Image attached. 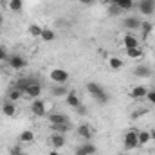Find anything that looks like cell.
Masks as SVG:
<instances>
[{"instance_id":"1","label":"cell","mask_w":155,"mask_h":155,"mask_svg":"<svg viewBox=\"0 0 155 155\" xmlns=\"http://www.w3.org/2000/svg\"><path fill=\"white\" fill-rule=\"evenodd\" d=\"M87 90H88V94L97 101V103H101V105H107L108 101H110V96H108V92L99 85V83H94V81H90V83H87Z\"/></svg>"},{"instance_id":"2","label":"cell","mask_w":155,"mask_h":155,"mask_svg":"<svg viewBox=\"0 0 155 155\" xmlns=\"http://www.w3.org/2000/svg\"><path fill=\"white\" fill-rule=\"evenodd\" d=\"M137 130H128L123 137V144H124V150H137L139 148V139H137Z\"/></svg>"},{"instance_id":"3","label":"cell","mask_w":155,"mask_h":155,"mask_svg":"<svg viewBox=\"0 0 155 155\" xmlns=\"http://www.w3.org/2000/svg\"><path fill=\"white\" fill-rule=\"evenodd\" d=\"M49 79L54 81L56 85H65L69 81V72L65 69H52L49 72Z\"/></svg>"},{"instance_id":"4","label":"cell","mask_w":155,"mask_h":155,"mask_svg":"<svg viewBox=\"0 0 155 155\" xmlns=\"http://www.w3.org/2000/svg\"><path fill=\"white\" fill-rule=\"evenodd\" d=\"M5 63H7L13 71H22V69L27 67V60H25L24 56H20V54H13V56H9Z\"/></svg>"},{"instance_id":"5","label":"cell","mask_w":155,"mask_h":155,"mask_svg":"<svg viewBox=\"0 0 155 155\" xmlns=\"http://www.w3.org/2000/svg\"><path fill=\"white\" fill-rule=\"evenodd\" d=\"M137 7L144 16H152L155 13V0H139Z\"/></svg>"},{"instance_id":"6","label":"cell","mask_w":155,"mask_h":155,"mask_svg":"<svg viewBox=\"0 0 155 155\" xmlns=\"http://www.w3.org/2000/svg\"><path fill=\"white\" fill-rule=\"evenodd\" d=\"M31 112L36 117H43L47 114V103L41 101V99H33V103H31Z\"/></svg>"},{"instance_id":"7","label":"cell","mask_w":155,"mask_h":155,"mask_svg":"<svg viewBox=\"0 0 155 155\" xmlns=\"http://www.w3.org/2000/svg\"><path fill=\"white\" fill-rule=\"evenodd\" d=\"M24 96H27V97H31V99H38L40 96H41V85H40L38 81H33V83L24 90Z\"/></svg>"},{"instance_id":"8","label":"cell","mask_w":155,"mask_h":155,"mask_svg":"<svg viewBox=\"0 0 155 155\" xmlns=\"http://www.w3.org/2000/svg\"><path fill=\"white\" fill-rule=\"evenodd\" d=\"M141 22H143V20H139V18H135V16H126V18L123 20V25H124L126 29H130V31H137V29H141Z\"/></svg>"},{"instance_id":"9","label":"cell","mask_w":155,"mask_h":155,"mask_svg":"<svg viewBox=\"0 0 155 155\" xmlns=\"http://www.w3.org/2000/svg\"><path fill=\"white\" fill-rule=\"evenodd\" d=\"M65 143H67V139H65V135H63V134H52V135H51V146H52L54 150L63 148V146H65Z\"/></svg>"},{"instance_id":"10","label":"cell","mask_w":155,"mask_h":155,"mask_svg":"<svg viewBox=\"0 0 155 155\" xmlns=\"http://www.w3.org/2000/svg\"><path fill=\"white\" fill-rule=\"evenodd\" d=\"M123 45H124V49H135V47H139V40L135 35L128 33L123 36Z\"/></svg>"},{"instance_id":"11","label":"cell","mask_w":155,"mask_h":155,"mask_svg":"<svg viewBox=\"0 0 155 155\" xmlns=\"http://www.w3.org/2000/svg\"><path fill=\"white\" fill-rule=\"evenodd\" d=\"M92 128H90V124H87V123H83V124H79L78 126V135L79 137H83L85 141H90L92 139Z\"/></svg>"},{"instance_id":"12","label":"cell","mask_w":155,"mask_h":155,"mask_svg":"<svg viewBox=\"0 0 155 155\" xmlns=\"http://www.w3.org/2000/svg\"><path fill=\"white\" fill-rule=\"evenodd\" d=\"M2 112H4V116H7V117L15 116V114H16V105H15V101L7 99L5 103H2Z\"/></svg>"},{"instance_id":"13","label":"cell","mask_w":155,"mask_h":155,"mask_svg":"<svg viewBox=\"0 0 155 155\" xmlns=\"http://www.w3.org/2000/svg\"><path fill=\"white\" fill-rule=\"evenodd\" d=\"M146 94H148V88H146V87H143V85H137V87H134V88H132V92H130V96H132L134 99L146 97Z\"/></svg>"},{"instance_id":"14","label":"cell","mask_w":155,"mask_h":155,"mask_svg":"<svg viewBox=\"0 0 155 155\" xmlns=\"http://www.w3.org/2000/svg\"><path fill=\"white\" fill-rule=\"evenodd\" d=\"M22 96H24V90H22V88H18L16 85H15V87H11V88L7 90V99H11V101H15V103H16Z\"/></svg>"},{"instance_id":"15","label":"cell","mask_w":155,"mask_h":155,"mask_svg":"<svg viewBox=\"0 0 155 155\" xmlns=\"http://www.w3.org/2000/svg\"><path fill=\"white\" fill-rule=\"evenodd\" d=\"M49 123L51 124H63V123H71V119L65 114H51L49 116Z\"/></svg>"},{"instance_id":"16","label":"cell","mask_w":155,"mask_h":155,"mask_svg":"<svg viewBox=\"0 0 155 155\" xmlns=\"http://www.w3.org/2000/svg\"><path fill=\"white\" fill-rule=\"evenodd\" d=\"M51 128H52V132L54 134H67V132H71L72 130V124L71 123H63V124H51Z\"/></svg>"},{"instance_id":"17","label":"cell","mask_w":155,"mask_h":155,"mask_svg":"<svg viewBox=\"0 0 155 155\" xmlns=\"http://www.w3.org/2000/svg\"><path fill=\"white\" fill-rule=\"evenodd\" d=\"M134 74H135V78H150L152 71H150V67H146V65H137V67L134 69Z\"/></svg>"},{"instance_id":"18","label":"cell","mask_w":155,"mask_h":155,"mask_svg":"<svg viewBox=\"0 0 155 155\" xmlns=\"http://www.w3.org/2000/svg\"><path fill=\"white\" fill-rule=\"evenodd\" d=\"M65 101H67V105H69V107H72V108H76V107H79V105H81V101H79V97L76 96V92H72V90H71V92L67 94V97H65Z\"/></svg>"},{"instance_id":"19","label":"cell","mask_w":155,"mask_h":155,"mask_svg":"<svg viewBox=\"0 0 155 155\" xmlns=\"http://www.w3.org/2000/svg\"><path fill=\"white\" fill-rule=\"evenodd\" d=\"M69 92H71V90H69L65 85H56V87L52 88V96H56V97H67Z\"/></svg>"},{"instance_id":"20","label":"cell","mask_w":155,"mask_h":155,"mask_svg":"<svg viewBox=\"0 0 155 155\" xmlns=\"http://www.w3.org/2000/svg\"><path fill=\"white\" fill-rule=\"evenodd\" d=\"M123 60L121 58H117V56H112V58H108V67L110 69H114V71H121L123 69Z\"/></svg>"},{"instance_id":"21","label":"cell","mask_w":155,"mask_h":155,"mask_svg":"<svg viewBox=\"0 0 155 155\" xmlns=\"http://www.w3.org/2000/svg\"><path fill=\"white\" fill-rule=\"evenodd\" d=\"M143 49L141 47H135V49H126V56L128 58H132V60H139V58H143Z\"/></svg>"},{"instance_id":"22","label":"cell","mask_w":155,"mask_h":155,"mask_svg":"<svg viewBox=\"0 0 155 155\" xmlns=\"http://www.w3.org/2000/svg\"><path fill=\"white\" fill-rule=\"evenodd\" d=\"M18 139H20V143H27V144H29V143H33V141H35V134H33L31 130H24V132L20 134V137H18Z\"/></svg>"},{"instance_id":"23","label":"cell","mask_w":155,"mask_h":155,"mask_svg":"<svg viewBox=\"0 0 155 155\" xmlns=\"http://www.w3.org/2000/svg\"><path fill=\"white\" fill-rule=\"evenodd\" d=\"M137 139H139V146H144V144H148L150 141H152V135H150V132H139L137 134Z\"/></svg>"},{"instance_id":"24","label":"cell","mask_w":155,"mask_h":155,"mask_svg":"<svg viewBox=\"0 0 155 155\" xmlns=\"http://www.w3.org/2000/svg\"><path fill=\"white\" fill-rule=\"evenodd\" d=\"M150 33H152V22L143 20V22H141V35H143V38H148Z\"/></svg>"},{"instance_id":"25","label":"cell","mask_w":155,"mask_h":155,"mask_svg":"<svg viewBox=\"0 0 155 155\" xmlns=\"http://www.w3.org/2000/svg\"><path fill=\"white\" fill-rule=\"evenodd\" d=\"M7 7H9L13 13H18V11H22V7H24V0H9Z\"/></svg>"},{"instance_id":"26","label":"cell","mask_w":155,"mask_h":155,"mask_svg":"<svg viewBox=\"0 0 155 155\" xmlns=\"http://www.w3.org/2000/svg\"><path fill=\"white\" fill-rule=\"evenodd\" d=\"M40 38L43 40V41H52V40L56 38V33L52 31V29H43L41 31V36Z\"/></svg>"},{"instance_id":"27","label":"cell","mask_w":155,"mask_h":155,"mask_svg":"<svg viewBox=\"0 0 155 155\" xmlns=\"http://www.w3.org/2000/svg\"><path fill=\"white\" fill-rule=\"evenodd\" d=\"M81 146H83V150H85V153H87V155H94V153H96V150H97V148H96V144H94V143H90V141H87V143H85V144H81Z\"/></svg>"},{"instance_id":"28","label":"cell","mask_w":155,"mask_h":155,"mask_svg":"<svg viewBox=\"0 0 155 155\" xmlns=\"http://www.w3.org/2000/svg\"><path fill=\"white\" fill-rule=\"evenodd\" d=\"M121 13H123V9L117 4H108V15L110 16H119Z\"/></svg>"},{"instance_id":"29","label":"cell","mask_w":155,"mask_h":155,"mask_svg":"<svg viewBox=\"0 0 155 155\" xmlns=\"http://www.w3.org/2000/svg\"><path fill=\"white\" fill-rule=\"evenodd\" d=\"M41 31H43V27H40L36 24H33V25L29 27V35L35 36V38H40V36H41Z\"/></svg>"},{"instance_id":"30","label":"cell","mask_w":155,"mask_h":155,"mask_svg":"<svg viewBox=\"0 0 155 155\" xmlns=\"http://www.w3.org/2000/svg\"><path fill=\"white\" fill-rule=\"evenodd\" d=\"M117 5H119L123 11H130V9L134 7V0H119Z\"/></svg>"},{"instance_id":"31","label":"cell","mask_w":155,"mask_h":155,"mask_svg":"<svg viewBox=\"0 0 155 155\" xmlns=\"http://www.w3.org/2000/svg\"><path fill=\"white\" fill-rule=\"evenodd\" d=\"M7 58H9V54H7L5 45H0V61H7Z\"/></svg>"},{"instance_id":"32","label":"cell","mask_w":155,"mask_h":155,"mask_svg":"<svg viewBox=\"0 0 155 155\" xmlns=\"http://www.w3.org/2000/svg\"><path fill=\"white\" fill-rule=\"evenodd\" d=\"M9 155H24V152H22V148L16 144V146H11V148H9Z\"/></svg>"},{"instance_id":"33","label":"cell","mask_w":155,"mask_h":155,"mask_svg":"<svg viewBox=\"0 0 155 155\" xmlns=\"http://www.w3.org/2000/svg\"><path fill=\"white\" fill-rule=\"evenodd\" d=\"M146 99H148L152 105H155V90H148V94H146Z\"/></svg>"},{"instance_id":"34","label":"cell","mask_w":155,"mask_h":155,"mask_svg":"<svg viewBox=\"0 0 155 155\" xmlns=\"http://www.w3.org/2000/svg\"><path fill=\"white\" fill-rule=\"evenodd\" d=\"M76 112L79 116H85V114H87V108H85L83 105H79V107H76Z\"/></svg>"},{"instance_id":"35","label":"cell","mask_w":155,"mask_h":155,"mask_svg":"<svg viewBox=\"0 0 155 155\" xmlns=\"http://www.w3.org/2000/svg\"><path fill=\"white\" fill-rule=\"evenodd\" d=\"M74 155H87V153H85V150H83V146H78V150L74 152Z\"/></svg>"},{"instance_id":"36","label":"cell","mask_w":155,"mask_h":155,"mask_svg":"<svg viewBox=\"0 0 155 155\" xmlns=\"http://www.w3.org/2000/svg\"><path fill=\"white\" fill-rule=\"evenodd\" d=\"M83 5H94V0H79Z\"/></svg>"},{"instance_id":"37","label":"cell","mask_w":155,"mask_h":155,"mask_svg":"<svg viewBox=\"0 0 155 155\" xmlns=\"http://www.w3.org/2000/svg\"><path fill=\"white\" fill-rule=\"evenodd\" d=\"M49 155H60V153H58L56 150H51V152H49Z\"/></svg>"},{"instance_id":"38","label":"cell","mask_w":155,"mask_h":155,"mask_svg":"<svg viewBox=\"0 0 155 155\" xmlns=\"http://www.w3.org/2000/svg\"><path fill=\"white\" fill-rule=\"evenodd\" d=\"M150 135H152V141H155V130H152V132H150Z\"/></svg>"},{"instance_id":"39","label":"cell","mask_w":155,"mask_h":155,"mask_svg":"<svg viewBox=\"0 0 155 155\" xmlns=\"http://www.w3.org/2000/svg\"><path fill=\"white\" fill-rule=\"evenodd\" d=\"M2 24H4V16H2V13H0V27H2Z\"/></svg>"},{"instance_id":"40","label":"cell","mask_w":155,"mask_h":155,"mask_svg":"<svg viewBox=\"0 0 155 155\" xmlns=\"http://www.w3.org/2000/svg\"><path fill=\"white\" fill-rule=\"evenodd\" d=\"M117 2H119V0H110V4H117Z\"/></svg>"},{"instance_id":"41","label":"cell","mask_w":155,"mask_h":155,"mask_svg":"<svg viewBox=\"0 0 155 155\" xmlns=\"http://www.w3.org/2000/svg\"><path fill=\"white\" fill-rule=\"evenodd\" d=\"M103 2H105V4H110V0H103Z\"/></svg>"},{"instance_id":"42","label":"cell","mask_w":155,"mask_h":155,"mask_svg":"<svg viewBox=\"0 0 155 155\" xmlns=\"http://www.w3.org/2000/svg\"><path fill=\"white\" fill-rule=\"evenodd\" d=\"M117 155H126V153H117Z\"/></svg>"},{"instance_id":"43","label":"cell","mask_w":155,"mask_h":155,"mask_svg":"<svg viewBox=\"0 0 155 155\" xmlns=\"http://www.w3.org/2000/svg\"><path fill=\"white\" fill-rule=\"evenodd\" d=\"M0 108H2V101H0Z\"/></svg>"}]
</instances>
